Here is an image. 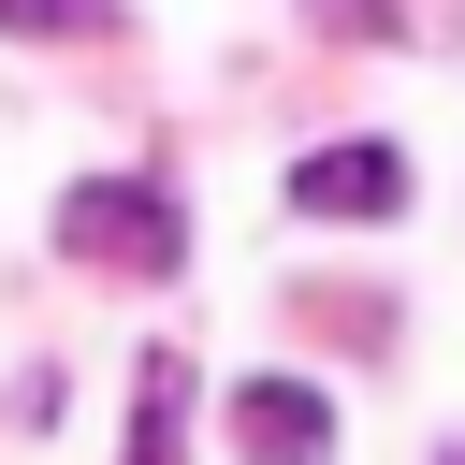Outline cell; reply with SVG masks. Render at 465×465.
Instances as JSON below:
<instances>
[{
	"label": "cell",
	"instance_id": "cell-1",
	"mask_svg": "<svg viewBox=\"0 0 465 465\" xmlns=\"http://www.w3.org/2000/svg\"><path fill=\"white\" fill-rule=\"evenodd\" d=\"M58 247L73 262H116V276H174L189 262V218L145 174H87V189H58Z\"/></svg>",
	"mask_w": 465,
	"mask_h": 465
},
{
	"label": "cell",
	"instance_id": "cell-2",
	"mask_svg": "<svg viewBox=\"0 0 465 465\" xmlns=\"http://www.w3.org/2000/svg\"><path fill=\"white\" fill-rule=\"evenodd\" d=\"M232 450L247 465H334V407L305 378H232Z\"/></svg>",
	"mask_w": 465,
	"mask_h": 465
},
{
	"label": "cell",
	"instance_id": "cell-3",
	"mask_svg": "<svg viewBox=\"0 0 465 465\" xmlns=\"http://www.w3.org/2000/svg\"><path fill=\"white\" fill-rule=\"evenodd\" d=\"M291 203H305V218H392V203H407V160H392V145H305V160H291Z\"/></svg>",
	"mask_w": 465,
	"mask_h": 465
},
{
	"label": "cell",
	"instance_id": "cell-4",
	"mask_svg": "<svg viewBox=\"0 0 465 465\" xmlns=\"http://www.w3.org/2000/svg\"><path fill=\"white\" fill-rule=\"evenodd\" d=\"M174 421H189V349H145V378H131V465H174Z\"/></svg>",
	"mask_w": 465,
	"mask_h": 465
},
{
	"label": "cell",
	"instance_id": "cell-5",
	"mask_svg": "<svg viewBox=\"0 0 465 465\" xmlns=\"http://www.w3.org/2000/svg\"><path fill=\"white\" fill-rule=\"evenodd\" d=\"M102 15H116V0H0L15 44H73V29H102Z\"/></svg>",
	"mask_w": 465,
	"mask_h": 465
},
{
	"label": "cell",
	"instance_id": "cell-6",
	"mask_svg": "<svg viewBox=\"0 0 465 465\" xmlns=\"http://www.w3.org/2000/svg\"><path fill=\"white\" fill-rule=\"evenodd\" d=\"M436 465H465V450H436Z\"/></svg>",
	"mask_w": 465,
	"mask_h": 465
}]
</instances>
